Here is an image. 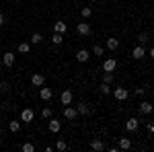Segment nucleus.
I'll return each instance as SVG.
<instances>
[{"mask_svg":"<svg viewBox=\"0 0 154 152\" xmlns=\"http://www.w3.org/2000/svg\"><path fill=\"white\" fill-rule=\"evenodd\" d=\"M62 41H64V35H62V33H54V35H51V43H54V45H62Z\"/></svg>","mask_w":154,"mask_h":152,"instance_id":"aec40b11","label":"nucleus"},{"mask_svg":"<svg viewBox=\"0 0 154 152\" xmlns=\"http://www.w3.org/2000/svg\"><path fill=\"white\" fill-rule=\"evenodd\" d=\"M0 25H4V14L0 12Z\"/></svg>","mask_w":154,"mask_h":152,"instance_id":"72a5a7b5","label":"nucleus"},{"mask_svg":"<svg viewBox=\"0 0 154 152\" xmlns=\"http://www.w3.org/2000/svg\"><path fill=\"white\" fill-rule=\"evenodd\" d=\"M68 148V144L66 142H62V140H58V144H56V150H66Z\"/></svg>","mask_w":154,"mask_h":152,"instance_id":"bb28decb","label":"nucleus"},{"mask_svg":"<svg viewBox=\"0 0 154 152\" xmlns=\"http://www.w3.org/2000/svg\"><path fill=\"white\" fill-rule=\"evenodd\" d=\"M93 54H95V56H103V47L95 45V47H93Z\"/></svg>","mask_w":154,"mask_h":152,"instance_id":"c756f323","label":"nucleus"},{"mask_svg":"<svg viewBox=\"0 0 154 152\" xmlns=\"http://www.w3.org/2000/svg\"><path fill=\"white\" fill-rule=\"evenodd\" d=\"M80 14H82L84 19H88V17H91V14H93V8H91V6H84L82 11H80Z\"/></svg>","mask_w":154,"mask_h":152,"instance_id":"393cba45","label":"nucleus"},{"mask_svg":"<svg viewBox=\"0 0 154 152\" xmlns=\"http://www.w3.org/2000/svg\"><path fill=\"white\" fill-rule=\"evenodd\" d=\"M66 31H68V25H66V23H62V21L54 23V33H62V35H64Z\"/></svg>","mask_w":154,"mask_h":152,"instance_id":"9d476101","label":"nucleus"},{"mask_svg":"<svg viewBox=\"0 0 154 152\" xmlns=\"http://www.w3.org/2000/svg\"><path fill=\"white\" fill-rule=\"evenodd\" d=\"M76 31H78L80 35H91V25L88 23H78L76 25Z\"/></svg>","mask_w":154,"mask_h":152,"instance_id":"1a4fd4ad","label":"nucleus"},{"mask_svg":"<svg viewBox=\"0 0 154 152\" xmlns=\"http://www.w3.org/2000/svg\"><path fill=\"white\" fill-rule=\"evenodd\" d=\"M138 128H140V121H138L136 117H130V119L125 121V129H128V132H136Z\"/></svg>","mask_w":154,"mask_h":152,"instance_id":"423d86ee","label":"nucleus"},{"mask_svg":"<svg viewBox=\"0 0 154 152\" xmlns=\"http://www.w3.org/2000/svg\"><path fill=\"white\" fill-rule=\"evenodd\" d=\"M144 91H146V88H142V86H140V88H136V95H138V97H142Z\"/></svg>","mask_w":154,"mask_h":152,"instance_id":"2f4dec72","label":"nucleus"},{"mask_svg":"<svg viewBox=\"0 0 154 152\" xmlns=\"http://www.w3.org/2000/svg\"><path fill=\"white\" fill-rule=\"evenodd\" d=\"M21 150H23V152H33V150H35V146H33V144H29V142H25L23 146H21Z\"/></svg>","mask_w":154,"mask_h":152,"instance_id":"b1692460","label":"nucleus"},{"mask_svg":"<svg viewBox=\"0 0 154 152\" xmlns=\"http://www.w3.org/2000/svg\"><path fill=\"white\" fill-rule=\"evenodd\" d=\"M33 117H35L33 109H23V111H21V121H25V123L33 121Z\"/></svg>","mask_w":154,"mask_h":152,"instance_id":"39448f33","label":"nucleus"},{"mask_svg":"<svg viewBox=\"0 0 154 152\" xmlns=\"http://www.w3.org/2000/svg\"><path fill=\"white\" fill-rule=\"evenodd\" d=\"M103 82H105V84H113V74H111V72H105V74H103Z\"/></svg>","mask_w":154,"mask_h":152,"instance_id":"4be33fe9","label":"nucleus"},{"mask_svg":"<svg viewBox=\"0 0 154 152\" xmlns=\"http://www.w3.org/2000/svg\"><path fill=\"white\" fill-rule=\"evenodd\" d=\"M91 111V107L86 105V103H78V107H76V113H80V115H86Z\"/></svg>","mask_w":154,"mask_h":152,"instance_id":"a211bd4d","label":"nucleus"},{"mask_svg":"<svg viewBox=\"0 0 154 152\" xmlns=\"http://www.w3.org/2000/svg\"><path fill=\"white\" fill-rule=\"evenodd\" d=\"M117 148H121V150H130V148H131L130 138H119V146H117Z\"/></svg>","mask_w":154,"mask_h":152,"instance_id":"2eb2a0df","label":"nucleus"},{"mask_svg":"<svg viewBox=\"0 0 154 152\" xmlns=\"http://www.w3.org/2000/svg\"><path fill=\"white\" fill-rule=\"evenodd\" d=\"M117 47H119V39H115V37H109L107 39V49L109 51H115Z\"/></svg>","mask_w":154,"mask_h":152,"instance_id":"f8f14e48","label":"nucleus"},{"mask_svg":"<svg viewBox=\"0 0 154 152\" xmlns=\"http://www.w3.org/2000/svg\"><path fill=\"white\" fill-rule=\"evenodd\" d=\"M93 2H97V0H93Z\"/></svg>","mask_w":154,"mask_h":152,"instance_id":"f704fd0d","label":"nucleus"},{"mask_svg":"<svg viewBox=\"0 0 154 152\" xmlns=\"http://www.w3.org/2000/svg\"><path fill=\"white\" fill-rule=\"evenodd\" d=\"M76 115H78V113H76L74 107H66V109H64V117H66V119H76Z\"/></svg>","mask_w":154,"mask_h":152,"instance_id":"4468645a","label":"nucleus"},{"mask_svg":"<svg viewBox=\"0 0 154 152\" xmlns=\"http://www.w3.org/2000/svg\"><path fill=\"white\" fill-rule=\"evenodd\" d=\"M109 86H111V84H105V82H101V86H99V91H101V95H109V91H111Z\"/></svg>","mask_w":154,"mask_h":152,"instance_id":"5701e85b","label":"nucleus"},{"mask_svg":"<svg viewBox=\"0 0 154 152\" xmlns=\"http://www.w3.org/2000/svg\"><path fill=\"white\" fill-rule=\"evenodd\" d=\"M115 68H117V62H115L113 58H109V60L103 62V70H105V72H113Z\"/></svg>","mask_w":154,"mask_h":152,"instance_id":"6e6552de","label":"nucleus"},{"mask_svg":"<svg viewBox=\"0 0 154 152\" xmlns=\"http://www.w3.org/2000/svg\"><path fill=\"white\" fill-rule=\"evenodd\" d=\"M19 51H21V54H29V51H31V43H27V41L19 43Z\"/></svg>","mask_w":154,"mask_h":152,"instance_id":"412c9836","label":"nucleus"},{"mask_svg":"<svg viewBox=\"0 0 154 152\" xmlns=\"http://www.w3.org/2000/svg\"><path fill=\"white\" fill-rule=\"evenodd\" d=\"M72 99H74V97H72V91H64V93L60 95V103H62V105H70Z\"/></svg>","mask_w":154,"mask_h":152,"instance_id":"0eeeda50","label":"nucleus"},{"mask_svg":"<svg viewBox=\"0 0 154 152\" xmlns=\"http://www.w3.org/2000/svg\"><path fill=\"white\" fill-rule=\"evenodd\" d=\"M113 97H115L117 101H128V97H130V91H128L125 86H117V88L113 91Z\"/></svg>","mask_w":154,"mask_h":152,"instance_id":"f257e3e1","label":"nucleus"},{"mask_svg":"<svg viewBox=\"0 0 154 152\" xmlns=\"http://www.w3.org/2000/svg\"><path fill=\"white\" fill-rule=\"evenodd\" d=\"M146 128H148V132H154V123H152V121H148V126H146Z\"/></svg>","mask_w":154,"mask_h":152,"instance_id":"473e14b6","label":"nucleus"},{"mask_svg":"<svg viewBox=\"0 0 154 152\" xmlns=\"http://www.w3.org/2000/svg\"><path fill=\"white\" fill-rule=\"evenodd\" d=\"M41 41H43L41 33H33V35H31V43H41Z\"/></svg>","mask_w":154,"mask_h":152,"instance_id":"a878e982","label":"nucleus"},{"mask_svg":"<svg viewBox=\"0 0 154 152\" xmlns=\"http://www.w3.org/2000/svg\"><path fill=\"white\" fill-rule=\"evenodd\" d=\"M152 111V103L150 101H142L140 103V113H150Z\"/></svg>","mask_w":154,"mask_h":152,"instance_id":"dca6fc26","label":"nucleus"},{"mask_svg":"<svg viewBox=\"0 0 154 152\" xmlns=\"http://www.w3.org/2000/svg\"><path fill=\"white\" fill-rule=\"evenodd\" d=\"M148 43V33H140V45Z\"/></svg>","mask_w":154,"mask_h":152,"instance_id":"7c9ffc66","label":"nucleus"},{"mask_svg":"<svg viewBox=\"0 0 154 152\" xmlns=\"http://www.w3.org/2000/svg\"><path fill=\"white\" fill-rule=\"evenodd\" d=\"M39 97H41V101H51L54 91H51V88H48V86H43V88H39Z\"/></svg>","mask_w":154,"mask_h":152,"instance_id":"20e7f679","label":"nucleus"},{"mask_svg":"<svg viewBox=\"0 0 154 152\" xmlns=\"http://www.w3.org/2000/svg\"><path fill=\"white\" fill-rule=\"evenodd\" d=\"M131 58H134V60H144V58H146V49H144L142 45L134 47V51H131Z\"/></svg>","mask_w":154,"mask_h":152,"instance_id":"7ed1b4c3","label":"nucleus"},{"mask_svg":"<svg viewBox=\"0 0 154 152\" xmlns=\"http://www.w3.org/2000/svg\"><path fill=\"white\" fill-rule=\"evenodd\" d=\"M88 58H91L88 49H78V51H76V60H78V62H86Z\"/></svg>","mask_w":154,"mask_h":152,"instance_id":"ddd939ff","label":"nucleus"},{"mask_svg":"<svg viewBox=\"0 0 154 152\" xmlns=\"http://www.w3.org/2000/svg\"><path fill=\"white\" fill-rule=\"evenodd\" d=\"M31 82H33L35 86H43V82H45V78H43V74H33V78H31Z\"/></svg>","mask_w":154,"mask_h":152,"instance_id":"f3484780","label":"nucleus"},{"mask_svg":"<svg viewBox=\"0 0 154 152\" xmlns=\"http://www.w3.org/2000/svg\"><path fill=\"white\" fill-rule=\"evenodd\" d=\"M49 132H54V134H58L60 129H62V121L60 119H54V117H49V123H48Z\"/></svg>","mask_w":154,"mask_h":152,"instance_id":"f03ea898","label":"nucleus"},{"mask_svg":"<svg viewBox=\"0 0 154 152\" xmlns=\"http://www.w3.org/2000/svg\"><path fill=\"white\" fill-rule=\"evenodd\" d=\"M41 117H43V119H49V117H51V109H48V107H45V109L41 111Z\"/></svg>","mask_w":154,"mask_h":152,"instance_id":"cd10ccee","label":"nucleus"},{"mask_svg":"<svg viewBox=\"0 0 154 152\" xmlns=\"http://www.w3.org/2000/svg\"><path fill=\"white\" fill-rule=\"evenodd\" d=\"M2 62H4V66H8V68H11L12 64H14V54H12V51H6V54L2 56Z\"/></svg>","mask_w":154,"mask_h":152,"instance_id":"9b49d317","label":"nucleus"},{"mask_svg":"<svg viewBox=\"0 0 154 152\" xmlns=\"http://www.w3.org/2000/svg\"><path fill=\"white\" fill-rule=\"evenodd\" d=\"M91 148L97 150V152H101V150H105V144H103L101 140H93V142H91Z\"/></svg>","mask_w":154,"mask_h":152,"instance_id":"6ab92c4d","label":"nucleus"},{"mask_svg":"<svg viewBox=\"0 0 154 152\" xmlns=\"http://www.w3.org/2000/svg\"><path fill=\"white\" fill-rule=\"evenodd\" d=\"M21 129V123L19 121H11V132H19Z\"/></svg>","mask_w":154,"mask_h":152,"instance_id":"c85d7f7f","label":"nucleus"}]
</instances>
